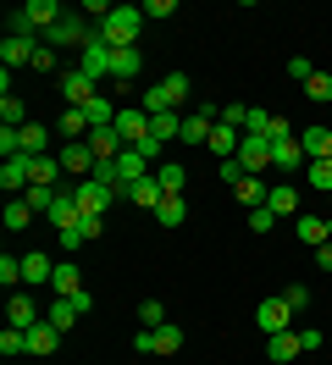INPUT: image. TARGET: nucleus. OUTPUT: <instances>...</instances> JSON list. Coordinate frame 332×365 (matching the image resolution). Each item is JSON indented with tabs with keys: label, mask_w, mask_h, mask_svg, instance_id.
<instances>
[{
	"label": "nucleus",
	"mask_w": 332,
	"mask_h": 365,
	"mask_svg": "<svg viewBox=\"0 0 332 365\" xmlns=\"http://www.w3.org/2000/svg\"><path fill=\"white\" fill-rule=\"evenodd\" d=\"M139 28H144V6H111V17L94 28V34H100L111 50H128L133 39H139Z\"/></svg>",
	"instance_id": "nucleus-1"
},
{
	"label": "nucleus",
	"mask_w": 332,
	"mask_h": 365,
	"mask_svg": "<svg viewBox=\"0 0 332 365\" xmlns=\"http://www.w3.org/2000/svg\"><path fill=\"white\" fill-rule=\"evenodd\" d=\"M133 349H139V354H177V349H183V327H177V321H166V327H139V332H133Z\"/></svg>",
	"instance_id": "nucleus-2"
},
{
	"label": "nucleus",
	"mask_w": 332,
	"mask_h": 365,
	"mask_svg": "<svg viewBox=\"0 0 332 365\" xmlns=\"http://www.w3.org/2000/svg\"><path fill=\"white\" fill-rule=\"evenodd\" d=\"M89 39H94V28H89V17H84V11H66L61 23L44 34V45H50V50H72V45L84 50Z\"/></svg>",
	"instance_id": "nucleus-3"
},
{
	"label": "nucleus",
	"mask_w": 332,
	"mask_h": 365,
	"mask_svg": "<svg viewBox=\"0 0 332 365\" xmlns=\"http://www.w3.org/2000/svg\"><path fill=\"white\" fill-rule=\"evenodd\" d=\"M66 194L78 200V210H84V216H106V210H111V200H116V188H111V182H100V178H84V182H72Z\"/></svg>",
	"instance_id": "nucleus-4"
},
{
	"label": "nucleus",
	"mask_w": 332,
	"mask_h": 365,
	"mask_svg": "<svg viewBox=\"0 0 332 365\" xmlns=\"http://www.w3.org/2000/svg\"><path fill=\"white\" fill-rule=\"evenodd\" d=\"M116 133H122V144H128V150H139V144H150V111H144V106H122V111H116Z\"/></svg>",
	"instance_id": "nucleus-5"
},
{
	"label": "nucleus",
	"mask_w": 332,
	"mask_h": 365,
	"mask_svg": "<svg viewBox=\"0 0 332 365\" xmlns=\"http://www.w3.org/2000/svg\"><path fill=\"white\" fill-rule=\"evenodd\" d=\"M255 327H261L266 338L288 332V327H293V310H288V299H283V294H277V299H261V304H255Z\"/></svg>",
	"instance_id": "nucleus-6"
},
{
	"label": "nucleus",
	"mask_w": 332,
	"mask_h": 365,
	"mask_svg": "<svg viewBox=\"0 0 332 365\" xmlns=\"http://www.w3.org/2000/svg\"><path fill=\"white\" fill-rule=\"evenodd\" d=\"M22 17H28V34H50L66 17V6L61 0H22Z\"/></svg>",
	"instance_id": "nucleus-7"
},
{
	"label": "nucleus",
	"mask_w": 332,
	"mask_h": 365,
	"mask_svg": "<svg viewBox=\"0 0 332 365\" xmlns=\"http://www.w3.org/2000/svg\"><path fill=\"white\" fill-rule=\"evenodd\" d=\"M78 72H84L89 83H100V78H111V45L100 39V34H94V39L84 45V56H78Z\"/></svg>",
	"instance_id": "nucleus-8"
},
{
	"label": "nucleus",
	"mask_w": 332,
	"mask_h": 365,
	"mask_svg": "<svg viewBox=\"0 0 332 365\" xmlns=\"http://www.w3.org/2000/svg\"><path fill=\"white\" fill-rule=\"evenodd\" d=\"M216 111L221 106H194V111L183 116V144H211V128H216Z\"/></svg>",
	"instance_id": "nucleus-9"
},
{
	"label": "nucleus",
	"mask_w": 332,
	"mask_h": 365,
	"mask_svg": "<svg viewBox=\"0 0 332 365\" xmlns=\"http://www.w3.org/2000/svg\"><path fill=\"white\" fill-rule=\"evenodd\" d=\"M238 166L249 172V178H261L266 166H271V138H261V133H243V144H238Z\"/></svg>",
	"instance_id": "nucleus-10"
},
{
	"label": "nucleus",
	"mask_w": 332,
	"mask_h": 365,
	"mask_svg": "<svg viewBox=\"0 0 332 365\" xmlns=\"http://www.w3.org/2000/svg\"><path fill=\"white\" fill-rule=\"evenodd\" d=\"M89 310H94V299L89 294H78V299H56V304H50V327H56V332H66V327H78V321L89 316Z\"/></svg>",
	"instance_id": "nucleus-11"
},
{
	"label": "nucleus",
	"mask_w": 332,
	"mask_h": 365,
	"mask_svg": "<svg viewBox=\"0 0 332 365\" xmlns=\"http://www.w3.org/2000/svg\"><path fill=\"white\" fill-rule=\"evenodd\" d=\"M116 194H122V200H133L139 210H155L161 200H166V188L155 182V172H150V178H139V182H128V188H116Z\"/></svg>",
	"instance_id": "nucleus-12"
},
{
	"label": "nucleus",
	"mask_w": 332,
	"mask_h": 365,
	"mask_svg": "<svg viewBox=\"0 0 332 365\" xmlns=\"http://www.w3.org/2000/svg\"><path fill=\"white\" fill-rule=\"evenodd\" d=\"M299 354H305V343H299V332H293V327H288V332H277V338H266V360H271V365H293Z\"/></svg>",
	"instance_id": "nucleus-13"
},
{
	"label": "nucleus",
	"mask_w": 332,
	"mask_h": 365,
	"mask_svg": "<svg viewBox=\"0 0 332 365\" xmlns=\"http://www.w3.org/2000/svg\"><path fill=\"white\" fill-rule=\"evenodd\" d=\"M293 232H299V244H310V250H321V244H332V222L327 216H293Z\"/></svg>",
	"instance_id": "nucleus-14"
},
{
	"label": "nucleus",
	"mask_w": 332,
	"mask_h": 365,
	"mask_svg": "<svg viewBox=\"0 0 332 365\" xmlns=\"http://www.w3.org/2000/svg\"><path fill=\"white\" fill-rule=\"evenodd\" d=\"M56 83H61V94H66V106H78V111H84L89 100H94V94H100V83H89L84 72L72 67V72H61V78H56Z\"/></svg>",
	"instance_id": "nucleus-15"
},
{
	"label": "nucleus",
	"mask_w": 332,
	"mask_h": 365,
	"mask_svg": "<svg viewBox=\"0 0 332 365\" xmlns=\"http://www.w3.org/2000/svg\"><path fill=\"white\" fill-rule=\"evenodd\" d=\"M139 72H144V50H139V45L111 50V78H116V83H133Z\"/></svg>",
	"instance_id": "nucleus-16"
},
{
	"label": "nucleus",
	"mask_w": 332,
	"mask_h": 365,
	"mask_svg": "<svg viewBox=\"0 0 332 365\" xmlns=\"http://www.w3.org/2000/svg\"><path fill=\"white\" fill-rule=\"evenodd\" d=\"M305 144H299V133L293 138H277V144H271V166H277V172H299V166H305Z\"/></svg>",
	"instance_id": "nucleus-17"
},
{
	"label": "nucleus",
	"mask_w": 332,
	"mask_h": 365,
	"mask_svg": "<svg viewBox=\"0 0 332 365\" xmlns=\"http://www.w3.org/2000/svg\"><path fill=\"white\" fill-rule=\"evenodd\" d=\"M56 160H61V172H72V178H94V150H89V144H61V150H56Z\"/></svg>",
	"instance_id": "nucleus-18"
},
{
	"label": "nucleus",
	"mask_w": 332,
	"mask_h": 365,
	"mask_svg": "<svg viewBox=\"0 0 332 365\" xmlns=\"http://www.w3.org/2000/svg\"><path fill=\"white\" fill-rule=\"evenodd\" d=\"M266 210H271V216H299V182H277V188L266 194Z\"/></svg>",
	"instance_id": "nucleus-19"
},
{
	"label": "nucleus",
	"mask_w": 332,
	"mask_h": 365,
	"mask_svg": "<svg viewBox=\"0 0 332 365\" xmlns=\"http://www.w3.org/2000/svg\"><path fill=\"white\" fill-rule=\"evenodd\" d=\"M34 50H39V39H11V34H6V45H0L6 72H11V67H34Z\"/></svg>",
	"instance_id": "nucleus-20"
},
{
	"label": "nucleus",
	"mask_w": 332,
	"mask_h": 365,
	"mask_svg": "<svg viewBox=\"0 0 332 365\" xmlns=\"http://www.w3.org/2000/svg\"><path fill=\"white\" fill-rule=\"evenodd\" d=\"M238 144H243V138H238V128L216 122V128H211V144H205V150H211L216 160H233V155H238Z\"/></svg>",
	"instance_id": "nucleus-21"
},
{
	"label": "nucleus",
	"mask_w": 332,
	"mask_h": 365,
	"mask_svg": "<svg viewBox=\"0 0 332 365\" xmlns=\"http://www.w3.org/2000/svg\"><path fill=\"white\" fill-rule=\"evenodd\" d=\"M78 266H72V260H56V277H50V288H56V299H78L84 294V282H78Z\"/></svg>",
	"instance_id": "nucleus-22"
},
{
	"label": "nucleus",
	"mask_w": 332,
	"mask_h": 365,
	"mask_svg": "<svg viewBox=\"0 0 332 365\" xmlns=\"http://www.w3.org/2000/svg\"><path fill=\"white\" fill-rule=\"evenodd\" d=\"M56 133H61L66 144H84V138H89V116L78 111V106H66V111L56 116Z\"/></svg>",
	"instance_id": "nucleus-23"
},
{
	"label": "nucleus",
	"mask_w": 332,
	"mask_h": 365,
	"mask_svg": "<svg viewBox=\"0 0 332 365\" xmlns=\"http://www.w3.org/2000/svg\"><path fill=\"white\" fill-rule=\"evenodd\" d=\"M56 343H61V332H56L50 321H39V327H28V354H34V360H44V354H56Z\"/></svg>",
	"instance_id": "nucleus-24"
},
{
	"label": "nucleus",
	"mask_w": 332,
	"mask_h": 365,
	"mask_svg": "<svg viewBox=\"0 0 332 365\" xmlns=\"http://www.w3.org/2000/svg\"><path fill=\"white\" fill-rule=\"evenodd\" d=\"M50 277H56V260H50L44 250L22 255V282H50Z\"/></svg>",
	"instance_id": "nucleus-25"
},
{
	"label": "nucleus",
	"mask_w": 332,
	"mask_h": 365,
	"mask_svg": "<svg viewBox=\"0 0 332 365\" xmlns=\"http://www.w3.org/2000/svg\"><path fill=\"white\" fill-rule=\"evenodd\" d=\"M6 321L28 332V327H39V304H34L28 294H11V304H6Z\"/></svg>",
	"instance_id": "nucleus-26"
},
{
	"label": "nucleus",
	"mask_w": 332,
	"mask_h": 365,
	"mask_svg": "<svg viewBox=\"0 0 332 365\" xmlns=\"http://www.w3.org/2000/svg\"><path fill=\"white\" fill-rule=\"evenodd\" d=\"M299 144H305L310 160H332V133L321 128V122H316V128H305V133H299Z\"/></svg>",
	"instance_id": "nucleus-27"
},
{
	"label": "nucleus",
	"mask_w": 332,
	"mask_h": 365,
	"mask_svg": "<svg viewBox=\"0 0 332 365\" xmlns=\"http://www.w3.org/2000/svg\"><path fill=\"white\" fill-rule=\"evenodd\" d=\"M155 222H161V227H183V222H188V200H183V194H166V200L155 205Z\"/></svg>",
	"instance_id": "nucleus-28"
},
{
	"label": "nucleus",
	"mask_w": 332,
	"mask_h": 365,
	"mask_svg": "<svg viewBox=\"0 0 332 365\" xmlns=\"http://www.w3.org/2000/svg\"><path fill=\"white\" fill-rule=\"evenodd\" d=\"M17 133H22V155H50V128L28 122V128H17Z\"/></svg>",
	"instance_id": "nucleus-29"
},
{
	"label": "nucleus",
	"mask_w": 332,
	"mask_h": 365,
	"mask_svg": "<svg viewBox=\"0 0 332 365\" xmlns=\"http://www.w3.org/2000/svg\"><path fill=\"white\" fill-rule=\"evenodd\" d=\"M28 160H34V188H56L61 160H56V155H28Z\"/></svg>",
	"instance_id": "nucleus-30"
},
{
	"label": "nucleus",
	"mask_w": 332,
	"mask_h": 365,
	"mask_svg": "<svg viewBox=\"0 0 332 365\" xmlns=\"http://www.w3.org/2000/svg\"><path fill=\"white\" fill-rule=\"evenodd\" d=\"M161 94H166V106H183V100H188V72H166V78H161Z\"/></svg>",
	"instance_id": "nucleus-31"
},
{
	"label": "nucleus",
	"mask_w": 332,
	"mask_h": 365,
	"mask_svg": "<svg viewBox=\"0 0 332 365\" xmlns=\"http://www.w3.org/2000/svg\"><path fill=\"white\" fill-rule=\"evenodd\" d=\"M155 182H161L166 194H183V182H188V172H183L177 160H161V166H155Z\"/></svg>",
	"instance_id": "nucleus-32"
},
{
	"label": "nucleus",
	"mask_w": 332,
	"mask_h": 365,
	"mask_svg": "<svg viewBox=\"0 0 332 365\" xmlns=\"http://www.w3.org/2000/svg\"><path fill=\"white\" fill-rule=\"evenodd\" d=\"M150 133L161 138V144H172V138L183 133V116H177V111H161V116H150Z\"/></svg>",
	"instance_id": "nucleus-33"
},
{
	"label": "nucleus",
	"mask_w": 332,
	"mask_h": 365,
	"mask_svg": "<svg viewBox=\"0 0 332 365\" xmlns=\"http://www.w3.org/2000/svg\"><path fill=\"white\" fill-rule=\"evenodd\" d=\"M233 194H238V205H249V210H255V205H266V194H271V188H266L261 178H243L238 188H233Z\"/></svg>",
	"instance_id": "nucleus-34"
},
{
	"label": "nucleus",
	"mask_w": 332,
	"mask_h": 365,
	"mask_svg": "<svg viewBox=\"0 0 332 365\" xmlns=\"http://www.w3.org/2000/svg\"><path fill=\"white\" fill-rule=\"evenodd\" d=\"M34 216H39V210L28 205V200H6V227H11V232H22Z\"/></svg>",
	"instance_id": "nucleus-35"
},
{
	"label": "nucleus",
	"mask_w": 332,
	"mask_h": 365,
	"mask_svg": "<svg viewBox=\"0 0 332 365\" xmlns=\"http://www.w3.org/2000/svg\"><path fill=\"white\" fill-rule=\"evenodd\" d=\"M0 354H6V360L28 354V332H22V327H6V332H0Z\"/></svg>",
	"instance_id": "nucleus-36"
},
{
	"label": "nucleus",
	"mask_w": 332,
	"mask_h": 365,
	"mask_svg": "<svg viewBox=\"0 0 332 365\" xmlns=\"http://www.w3.org/2000/svg\"><path fill=\"white\" fill-rule=\"evenodd\" d=\"M305 100H321V106H327L332 100V72H310L305 78Z\"/></svg>",
	"instance_id": "nucleus-37"
},
{
	"label": "nucleus",
	"mask_w": 332,
	"mask_h": 365,
	"mask_svg": "<svg viewBox=\"0 0 332 365\" xmlns=\"http://www.w3.org/2000/svg\"><path fill=\"white\" fill-rule=\"evenodd\" d=\"M305 188H327L332 194V160H310L305 166Z\"/></svg>",
	"instance_id": "nucleus-38"
},
{
	"label": "nucleus",
	"mask_w": 332,
	"mask_h": 365,
	"mask_svg": "<svg viewBox=\"0 0 332 365\" xmlns=\"http://www.w3.org/2000/svg\"><path fill=\"white\" fill-rule=\"evenodd\" d=\"M139 321H144V327H166V304H161V299H144V304H139Z\"/></svg>",
	"instance_id": "nucleus-39"
},
{
	"label": "nucleus",
	"mask_w": 332,
	"mask_h": 365,
	"mask_svg": "<svg viewBox=\"0 0 332 365\" xmlns=\"http://www.w3.org/2000/svg\"><path fill=\"white\" fill-rule=\"evenodd\" d=\"M283 299H288V310H293V316H299V310H310V288H305V282H288Z\"/></svg>",
	"instance_id": "nucleus-40"
},
{
	"label": "nucleus",
	"mask_w": 332,
	"mask_h": 365,
	"mask_svg": "<svg viewBox=\"0 0 332 365\" xmlns=\"http://www.w3.org/2000/svg\"><path fill=\"white\" fill-rule=\"evenodd\" d=\"M22 200H28V205L39 210V216H50V205H56V188H28Z\"/></svg>",
	"instance_id": "nucleus-41"
},
{
	"label": "nucleus",
	"mask_w": 332,
	"mask_h": 365,
	"mask_svg": "<svg viewBox=\"0 0 332 365\" xmlns=\"http://www.w3.org/2000/svg\"><path fill=\"white\" fill-rule=\"evenodd\" d=\"M0 282H6V288L22 282V255H0Z\"/></svg>",
	"instance_id": "nucleus-42"
},
{
	"label": "nucleus",
	"mask_w": 332,
	"mask_h": 365,
	"mask_svg": "<svg viewBox=\"0 0 332 365\" xmlns=\"http://www.w3.org/2000/svg\"><path fill=\"white\" fill-rule=\"evenodd\" d=\"M271 227H277V216H271L266 205H255V210H249V232H271Z\"/></svg>",
	"instance_id": "nucleus-43"
},
{
	"label": "nucleus",
	"mask_w": 332,
	"mask_h": 365,
	"mask_svg": "<svg viewBox=\"0 0 332 365\" xmlns=\"http://www.w3.org/2000/svg\"><path fill=\"white\" fill-rule=\"evenodd\" d=\"M243 178H249V172L238 166V155H233V160H221V182H227V188H238Z\"/></svg>",
	"instance_id": "nucleus-44"
},
{
	"label": "nucleus",
	"mask_w": 332,
	"mask_h": 365,
	"mask_svg": "<svg viewBox=\"0 0 332 365\" xmlns=\"http://www.w3.org/2000/svg\"><path fill=\"white\" fill-rule=\"evenodd\" d=\"M172 11H177V0H144V17H155V23L172 17Z\"/></svg>",
	"instance_id": "nucleus-45"
},
{
	"label": "nucleus",
	"mask_w": 332,
	"mask_h": 365,
	"mask_svg": "<svg viewBox=\"0 0 332 365\" xmlns=\"http://www.w3.org/2000/svg\"><path fill=\"white\" fill-rule=\"evenodd\" d=\"M310 72H316V67H310V56H288V78H299V83H305Z\"/></svg>",
	"instance_id": "nucleus-46"
},
{
	"label": "nucleus",
	"mask_w": 332,
	"mask_h": 365,
	"mask_svg": "<svg viewBox=\"0 0 332 365\" xmlns=\"http://www.w3.org/2000/svg\"><path fill=\"white\" fill-rule=\"evenodd\" d=\"M266 138L277 144V138H293V128H288V116H271V128H266Z\"/></svg>",
	"instance_id": "nucleus-47"
},
{
	"label": "nucleus",
	"mask_w": 332,
	"mask_h": 365,
	"mask_svg": "<svg viewBox=\"0 0 332 365\" xmlns=\"http://www.w3.org/2000/svg\"><path fill=\"white\" fill-rule=\"evenodd\" d=\"M100 222H106V216H84V222H78V238H84V244H89V238H100Z\"/></svg>",
	"instance_id": "nucleus-48"
},
{
	"label": "nucleus",
	"mask_w": 332,
	"mask_h": 365,
	"mask_svg": "<svg viewBox=\"0 0 332 365\" xmlns=\"http://www.w3.org/2000/svg\"><path fill=\"white\" fill-rule=\"evenodd\" d=\"M34 67H39V72H56V50L39 45V50H34Z\"/></svg>",
	"instance_id": "nucleus-49"
},
{
	"label": "nucleus",
	"mask_w": 332,
	"mask_h": 365,
	"mask_svg": "<svg viewBox=\"0 0 332 365\" xmlns=\"http://www.w3.org/2000/svg\"><path fill=\"white\" fill-rule=\"evenodd\" d=\"M299 343H305V354H310V349H321V327H299Z\"/></svg>",
	"instance_id": "nucleus-50"
},
{
	"label": "nucleus",
	"mask_w": 332,
	"mask_h": 365,
	"mask_svg": "<svg viewBox=\"0 0 332 365\" xmlns=\"http://www.w3.org/2000/svg\"><path fill=\"white\" fill-rule=\"evenodd\" d=\"M316 266H321V272H332V244H321V250H316Z\"/></svg>",
	"instance_id": "nucleus-51"
},
{
	"label": "nucleus",
	"mask_w": 332,
	"mask_h": 365,
	"mask_svg": "<svg viewBox=\"0 0 332 365\" xmlns=\"http://www.w3.org/2000/svg\"><path fill=\"white\" fill-rule=\"evenodd\" d=\"M327 200H332V194H327Z\"/></svg>",
	"instance_id": "nucleus-52"
}]
</instances>
